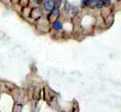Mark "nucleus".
I'll return each instance as SVG.
<instances>
[{
    "label": "nucleus",
    "mask_w": 121,
    "mask_h": 112,
    "mask_svg": "<svg viewBox=\"0 0 121 112\" xmlns=\"http://www.w3.org/2000/svg\"><path fill=\"white\" fill-rule=\"evenodd\" d=\"M54 7V1L53 0H45L44 8L47 11H52Z\"/></svg>",
    "instance_id": "obj_1"
},
{
    "label": "nucleus",
    "mask_w": 121,
    "mask_h": 112,
    "mask_svg": "<svg viewBox=\"0 0 121 112\" xmlns=\"http://www.w3.org/2000/svg\"><path fill=\"white\" fill-rule=\"evenodd\" d=\"M52 28L54 29L55 30H62V28H63L62 23H61L60 21H59V20H56V21H54L53 24H52Z\"/></svg>",
    "instance_id": "obj_2"
},
{
    "label": "nucleus",
    "mask_w": 121,
    "mask_h": 112,
    "mask_svg": "<svg viewBox=\"0 0 121 112\" xmlns=\"http://www.w3.org/2000/svg\"><path fill=\"white\" fill-rule=\"evenodd\" d=\"M103 5H104V3H103V0H99V1L96 2V6H97V8H101L103 7Z\"/></svg>",
    "instance_id": "obj_3"
},
{
    "label": "nucleus",
    "mask_w": 121,
    "mask_h": 112,
    "mask_svg": "<svg viewBox=\"0 0 121 112\" xmlns=\"http://www.w3.org/2000/svg\"><path fill=\"white\" fill-rule=\"evenodd\" d=\"M61 3H62V0H55L54 2V7L56 8H59V7L60 6Z\"/></svg>",
    "instance_id": "obj_4"
},
{
    "label": "nucleus",
    "mask_w": 121,
    "mask_h": 112,
    "mask_svg": "<svg viewBox=\"0 0 121 112\" xmlns=\"http://www.w3.org/2000/svg\"><path fill=\"white\" fill-rule=\"evenodd\" d=\"M81 2H82V4L84 6H87L91 3V0H81Z\"/></svg>",
    "instance_id": "obj_5"
},
{
    "label": "nucleus",
    "mask_w": 121,
    "mask_h": 112,
    "mask_svg": "<svg viewBox=\"0 0 121 112\" xmlns=\"http://www.w3.org/2000/svg\"><path fill=\"white\" fill-rule=\"evenodd\" d=\"M103 3H104V5H108L109 3H110V0H103Z\"/></svg>",
    "instance_id": "obj_6"
}]
</instances>
